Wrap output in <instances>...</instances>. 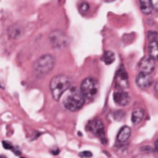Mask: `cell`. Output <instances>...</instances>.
Returning <instances> with one entry per match:
<instances>
[{
  "label": "cell",
  "mask_w": 158,
  "mask_h": 158,
  "mask_svg": "<svg viewBox=\"0 0 158 158\" xmlns=\"http://www.w3.org/2000/svg\"><path fill=\"white\" fill-rule=\"evenodd\" d=\"M85 97L80 89L77 87L70 88L63 94V106L69 111H78L84 105Z\"/></svg>",
  "instance_id": "6da1fadb"
},
{
  "label": "cell",
  "mask_w": 158,
  "mask_h": 158,
  "mask_svg": "<svg viewBox=\"0 0 158 158\" xmlns=\"http://www.w3.org/2000/svg\"><path fill=\"white\" fill-rule=\"evenodd\" d=\"M70 88V80L66 75L55 76L50 81V90L52 96L56 101H58L62 95Z\"/></svg>",
  "instance_id": "7a4b0ae2"
},
{
  "label": "cell",
  "mask_w": 158,
  "mask_h": 158,
  "mask_svg": "<svg viewBox=\"0 0 158 158\" xmlns=\"http://www.w3.org/2000/svg\"><path fill=\"white\" fill-rule=\"evenodd\" d=\"M56 64L55 57L51 55H45L39 57L34 65V70L36 75H46L54 69Z\"/></svg>",
  "instance_id": "3957f363"
},
{
  "label": "cell",
  "mask_w": 158,
  "mask_h": 158,
  "mask_svg": "<svg viewBox=\"0 0 158 158\" xmlns=\"http://www.w3.org/2000/svg\"><path fill=\"white\" fill-rule=\"evenodd\" d=\"M80 91L83 94L85 99H94L99 91V85L92 78H87L81 82Z\"/></svg>",
  "instance_id": "277c9868"
},
{
  "label": "cell",
  "mask_w": 158,
  "mask_h": 158,
  "mask_svg": "<svg viewBox=\"0 0 158 158\" xmlns=\"http://www.w3.org/2000/svg\"><path fill=\"white\" fill-rule=\"evenodd\" d=\"M50 43L54 48L56 49H62L69 45V37L61 31H54L50 34L49 36Z\"/></svg>",
  "instance_id": "5b68a950"
},
{
  "label": "cell",
  "mask_w": 158,
  "mask_h": 158,
  "mask_svg": "<svg viewBox=\"0 0 158 158\" xmlns=\"http://www.w3.org/2000/svg\"><path fill=\"white\" fill-rule=\"evenodd\" d=\"M86 129L91 131L94 135L97 136L101 139L103 143L105 139V125L100 119H95V120H91L86 126Z\"/></svg>",
  "instance_id": "8992f818"
},
{
  "label": "cell",
  "mask_w": 158,
  "mask_h": 158,
  "mask_svg": "<svg viewBox=\"0 0 158 158\" xmlns=\"http://www.w3.org/2000/svg\"><path fill=\"white\" fill-rule=\"evenodd\" d=\"M155 68V59L149 57H143L139 63V69L141 72L146 73V74H151Z\"/></svg>",
  "instance_id": "52a82bcc"
},
{
  "label": "cell",
  "mask_w": 158,
  "mask_h": 158,
  "mask_svg": "<svg viewBox=\"0 0 158 158\" xmlns=\"http://www.w3.org/2000/svg\"><path fill=\"white\" fill-rule=\"evenodd\" d=\"M113 99L117 105L121 106H128L130 102V97L128 92L125 90H120V89H118L117 91L114 92Z\"/></svg>",
  "instance_id": "ba28073f"
},
{
  "label": "cell",
  "mask_w": 158,
  "mask_h": 158,
  "mask_svg": "<svg viewBox=\"0 0 158 158\" xmlns=\"http://www.w3.org/2000/svg\"><path fill=\"white\" fill-rule=\"evenodd\" d=\"M116 83H117V88L120 90H125L129 87L128 73L123 67H121L117 71V78H116Z\"/></svg>",
  "instance_id": "9c48e42d"
},
{
  "label": "cell",
  "mask_w": 158,
  "mask_h": 158,
  "mask_svg": "<svg viewBox=\"0 0 158 158\" xmlns=\"http://www.w3.org/2000/svg\"><path fill=\"white\" fill-rule=\"evenodd\" d=\"M136 83L141 89H148L152 83V79L150 74L141 72L136 78Z\"/></svg>",
  "instance_id": "30bf717a"
},
{
  "label": "cell",
  "mask_w": 158,
  "mask_h": 158,
  "mask_svg": "<svg viewBox=\"0 0 158 158\" xmlns=\"http://www.w3.org/2000/svg\"><path fill=\"white\" fill-rule=\"evenodd\" d=\"M130 133H131V129H130V128L128 126H124L118 131L117 139L119 143H125V141H127L129 140Z\"/></svg>",
  "instance_id": "8fae6325"
},
{
  "label": "cell",
  "mask_w": 158,
  "mask_h": 158,
  "mask_svg": "<svg viewBox=\"0 0 158 158\" xmlns=\"http://www.w3.org/2000/svg\"><path fill=\"white\" fill-rule=\"evenodd\" d=\"M144 116H145V113L143 111V109H141V108H136L132 111V114H131V121L133 124L137 125L139 124L141 121H143V119L144 118Z\"/></svg>",
  "instance_id": "7c38bea8"
},
{
  "label": "cell",
  "mask_w": 158,
  "mask_h": 158,
  "mask_svg": "<svg viewBox=\"0 0 158 158\" xmlns=\"http://www.w3.org/2000/svg\"><path fill=\"white\" fill-rule=\"evenodd\" d=\"M140 8L141 11L145 15H149L152 11V5L151 0H140Z\"/></svg>",
  "instance_id": "4fadbf2b"
},
{
  "label": "cell",
  "mask_w": 158,
  "mask_h": 158,
  "mask_svg": "<svg viewBox=\"0 0 158 158\" xmlns=\"http://www.w3.org/2000/svg\"><path fill=\"white\" fill-rule=\"evenodd\" d=\"M21 31H22V30H21V28L18 24H13L8 27V34L9 38H11V39H16V38H18L21 34Z\"/></svg>",
  "instance_id": "5bb4252c"
},
{
  "label": "cell",
  "mask_w": 158,
  "mask_h": 158,
  "mask_svg": "<svg viewBox=\"0 0 158 158\" xmlns=\"http://www.w3.org/2000/svg\"><path fill=\"white\" fill-rule=\"evenodd\" d=\"M148 51H149V56L154 58L155 60H157L158 59V42L157 41L150 42L149 46H148Z\"/></svg>",
  "instance_id": "9a60e30c"
},
{
  "label": "cell",
  "mask_w": 158,
  "mask_h": 158,
  "mask_svg": "<svg viewBox=\"0 0 158 158\" xmlns=\"http://www.w3.org/2000/svg\"><path fill=\"white\" fill-rule=\"evenodd\" d=\"M103 61L106 65H110L115 61V54L112 51L106 50L103 55Z\"/></svg>",
  "instance_id": "2e32d148"
},
{
  "label": "cell",
  "mask_w": 158,
  "mask_h": 158,
  "mask_svg": "<svg viewBox=\"0 0 158 158\" xmlns=\"http://www.w3.org/2000/svg\"><path fill=\"white\" fill-rule=\"evenodd\" d=\"M90 8V5L88 3H86V2H82V3H80V6H79V10H80V13H87V11L89 10Z\"/></svg>",
  "instance_id": "e0dca14e"
},
{
  "label": "cell",
  "mask_w": 158,
  "mask_h": 158,
  "mask_svg": "<svg viewBox=\"0 0 158 158\" xmlns=\"http://www.w3.org/2000/svg\"><path fill=\"white\" fill-rule=\"evenodd\" d=\"M148 39L150 42H152V41H156L157 39V34L155 31H149L148 32Z\"/></svg>",
  "instance_id": "ac0fdd59"
},
{
  "label": "cell",
  "mask_w": 158,
  "mask_h": 158,
  "mask_svg": "<svg viewBox=\"0 0 158 158\" xmlns=\"http://www.w3.org/2000/svg\"><path fill=\"white\" fill-rule=\"evenodd\" d=\"M80 157H82V158H90L92 156V154L90 152V151H83V152H80V155H79Z\"/></svg>",
  "instance_id": "d6986e66"
},
{
  "label": "cell",
  "mask_w": 158,
  "mask_h": 158,
  "mask_svg": "<svg viewBox=\"0 0 158 158\" xmlns=\"http://www.w3.org/2000/svg\"><path fill=\"white\" fill-rule=\"evenodd\" d=\"M2 145H3L4 148H5V149H7V150H12V149H13L12 144L10 143H8V141H2Z\"/></svg>",
  "instance_id": "ffe728a7"
},
{
  "label": "cell",
  "mask_w": 158,
  "mask_h": 158,
  "mask_svg": "<svg viewBox=\"0 0 158 158\" xmlns=\"http://www.w3.org/2000/svg\"><path fill=\"white\" fill-rule=\"evenodd\" d=\"M151 1H152V8L155 10H158V0H151Z\"/></svg>",
  "instance_id": "44dd1931"
},
{
  "label": "cell",
  "mask_w": 158,
  "mask_h": 158,
  "mask_svg": "<svg viewBox=\"0 0 158 158\" xmlns=\"http://www.w3.org/2000/svg\"><path fill=\"white\" fill-rule=\"evenodd\" d=\"M51 152L53 155H58L59 154V150L58 149H57V150H53V151H51Z\"/></svg>",
  "instance_id": "7402d4cb"
},
{
  "label": "cell",
  "mask_w": 158,
  "mask_h": 158,
  "mask_svg": "<svg viewBox=\"0 0 158 158\" xmlns=\"http://www.w3.org/2000/svg\"><path fill=\"white\" fill-rule=\"evenodd\" d=\"M155 150H156V152H158V139L155 141Z\"/></svg>",
  "instance_id": "603a6c76"
},
{
  "label": "cell",
  "mask_w": 158,
  "mask_h": 158,
  "mask_svg": "<svg viewBox=\"0 0 158 158\" xmlns=\"http://www.w3.org/2000/svg\"><path fill=\"white\" fill-rule=\"evenodd\" d=\"M155 92L158 94V81L155 83Z\"/></svg>",
  "instance_id": "cb8c5ba5"
},
{
  "label": "cell",
  "mask_w": 158,
  "mask_h": 158,
  "mask_svg": "<svg viewBox=\"0 0 158 158\" xmlns=\"http://www.w3.org/2000/svg\"><path fill=\"white\" fill-rule=\"evenodd\" d=\"M0 158H6V156L2 155H0Z\"/></svg>",
  "instance_id": "d4e9b609"
},
{
  "label": "cell",
  "mask_w": 158,
  "mask_h": 158,
  "mask_svg": "<svg viewBox=\"0 0 158 158\" xmlns=\"http://www.w3.org/2000/svg\"><path fill=\"white\" fill-rule=\"evenodd\" d=\"M106 1H108V2H111V1H115V0H106Z\"/></svg>",
  "instance_id": "484cf974"
},
{
  "label": "cell",
  "mask_w": 158,
  "mask_h": 158,
  "mask_svg": "<svg viewBox=\"0 0 158 158\" xmlns=\"http://www.w3.org/2000/svg\"><path fill=\"white\" fill-rule=\"evenodd\" d=\"M20 158H25V157H20Z\"/></svg>",
  "instance_id": "4316f807"
}]
</instances>
